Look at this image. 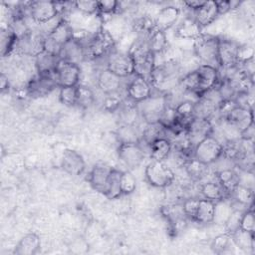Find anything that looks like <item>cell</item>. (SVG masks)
Returning a JSON list of instances; mask_svg holds the SVG:
<instances>
[{"instance_id": "obj_3", "label": "cell", "mask_w": 255, "mask_h": 255, "mask_svg": "<svg viewBox=\"0 0 255 255\" xmlns=\"http://www.w3.org/2000/svg\"><path fill=\"white\" fill-rule=\"evenodd\" d=\"M219 37L202 33L193 42V52L195 57L204 65L218 68L217 52Z\"/></svg>"}, {"instance_id": "obj_12", "label": "cell", "mask_w": 255, "mask_h": 255, "mask_svg": "<svg viewBox=\"0 0 255 255\" xmlns=\"http://www.w3.org/2000/svg\"><path fill=\"white\" fill-rule=\"evenodd\" d=\"M126 92L129 101L138 104L152 95V86L146 79L133 75L126 88Z\"/></svg>"}, {"instance_id": "obj_43", "label": "cell", "mask_w": 255, "mask_h": 255, "mask_svg": "<svg viewBox=\"0 0 255 255\" xmlns=\"http://www.w3.org/2000/svg\"><path fill=\"white\" fill-rule=\"evenodd\" d=\"M133 26V30L143 36L144 38L147 37V35L155 28V24H154V19L149 17L148 15H142L138 18H136L132 24Z\"/></svg>"}, {"instance_id": "obj_28", "label": "cell", "mask_w": 255, "mask_h": 255, "mask_svg": "<svg viewBox=\"0 0 255 255\" xmlns=\"http://www.w3.org/2000/svg\"><path fill=\"white\" fill-rule=\"evenodd\" d=\"M149 157L152 160L165 161L172 150V143L168 137H162L154 140L148 145Z\"/></svg>"}, {"instance_id": "obj_50", "label": "cell", "mask_w": 255, "mask_h": 255, "mask_svg": "<svg viewBox=\"0 0 255 255\" xmlns=\"http://www.w3.org/2000/svg\"><path fill=\"white\" fill-rule=\"evenodd\" d=\"M73 6L77 11L87 16H95L98 14V1H76L73 3Z\"/></svg>"}, {"instance_id": "obj_32", "label": "cell", "mask_w": 255, "mask_h": 255, "mask_svg": "<svg viewBox=\"0 0 255 255\" xmlns=\"http://www.w3.org/2000/svg\"><path fill=\"white\" fill-rule=\"evenodd\" d=\"M215 215V202L199 198V203L193 221L199 224H208L213 222Z\"/></svg>"}, {"instance_id": "obj_33", "label": "cell", "mask_w": 255, "mask_h": 255, "mask_svg": "<svg viewBox=\"0 0 255 255\" xmlns=\"http://www.w3.org/2000/svg\"><path fill=\"white\" fill-rule=\"evenodd\" d=\"M19 37L12 29V27H2L1 28V56H9L15 48H17Z\"/></svg>"}, {"instance_id": "obj_25", "label": "cell", "mask_w": 255, "mask_h": 255, "mask_svg": "<svg viewBox=\"0 0 255 255\" xmlns=\"http://www.w3.org/2000/svg\"><path fill=\"white\" fill-rule=\"evenodd\" d=\"M194 14L195 16L193 18L202 29L211 25L219 17L215 1H205L204 4L194 12Z\"/></svg>"}, {"instance_id": "obj_34", "label": "cell", "mask_w": 255, "mask_h": 255, "mask_svg": "<svg viewBox=\"0 0 255 255\" xmlns=\"http://www.w3.org/2000/svg\"><path fill=\"white\" fill-rule=\"evenodd\" d=\"M162 137H167V130L159 122L146 124L141 131V141L146 145H149L154 140Z\"/></svg>"}, {"instance_id": "obj_4", "label": "cell", "mask_w": 255, "mask_h": 255, "mask_svg": "<svg viewBox=\"0 0 255 255\" xmlns=\"http://www.w3.org/2000/svg\"><path fill=\"white\" fill-rule=\"evenodd\" d=\"M144 176L147 183L156 188L170 186L175 179L174 171L165 161L151 160L144 169Z\"/></svg>"}, {"instance_id": "obj_8", "label": "cell", "mask_w": 255, "mask_h": 255, "mask_svg": "<svg viewBox=\"0 0 255 255\" xmlns=\"http://www.w3.org/2000/svg\"><path fill=\"white\" fill-rule=\"evenodd\" d=\"M167 104V97L164 94L151 95L148 99L136 104L139 115L146 124L157 123L160 115Z\"/></svg>"}, {"instance_id": "obj_17", "label": "cell", "mask_w": 255, "mask_h": 255, "mask_svg": "<svg viewBox=\"0 0 255 255\" xmlns=\"http://www.w3.org/2000/svg\"><path fill=\"white\" fill-rule=\"evenodd\" d=\"M61 167L68 174L77 176L84 173L86 161L80 152L75 149L67 148L62 153Z\"/></svg>"}, {"instance_id": "obj_45", "label": "cell", "mask_w": 255, "mask_h": 255, "mask_svg": "<svg viewBox=\"0 0 255 255\" xmlns=\"http://www.w3.org/2000/svg\"><path fill=\"white\" fill-rule=\"evenodd\" d=\"M95 102V94L92 89L85 85H78L77 106L82 109L90 108Z\"/></svg>"}, {"instance_id": "obj_1", "label": "cell", "mask_w": 255, "mask_h": 255, "mask_svg": "<svg viewBox=\"0 0 255 255\" xmlns=\"http://www.w3.org/2000/svg\"><path fill=\"white\" fill-rule=\"evenodd\" d=\"M128 53L133 61L134 75L149 81L155 68V55L149 51L145 38L135 41Z\"/></svg>"}, {"instance_id": "obj_47", "label": "cell", "mask_w": 255, "mask_h": 255, "mask_svg": "<svg viewBox=\"0 0 255 255\" xmlns=\"http://www.w3.org/2000/svg\"><path fill=\"white\" fill-rule=\"evenodd\" d=\"M77 93L78 86L60 88L59 100L63 105L67 107H75L77 106Z\"/></svg>"}, {"instance_id": "obj_55", "label": "cell", "mask_w": 255, "mask_h": 255, "mask_svg": "<svg viewBox=\"0 0 255 255\" xmlns=\"http://www.w3.org/2000/svg\"><path fill=\"white\" fill-rule=\"evenodd\" d=\"M0 88L2 93L8 92L10 89V83H9L8 77L4 73H2L0 76Z\"/></svg>"}, {"instance_id": "obj_41", "label": "cell", "mask_w": 255, "mask_h": 255, "mask_svg": "<svg viewBox=\"0 0 255 255\" xmlns=\"http://www.w3.org/2000/svg\"><path fill=\"white\" fill-rule=\"evenodd\" d=\"M235 246L231 234L228 232L217 235L211 242V249L216 254H224L231 251V247Z\"/></svg>"}, {"instance_id": "obj_29", "label": "cell", "mask_w": 255, "mask_h": 255, "mask_svg": "<svg viewBox=\"0 0 255 255\" xmlns=\"http://www.w3.org/2000/svg\"><path fill=\"white\" fill-rule=\"evenodd\" d=\"M202 198L217 202L225 198H229L228 193L225 191V189L220 185V183L215 180H210L207 182H204L200 185L199 189Z\"/></svg>"}, {"instance_id": "obj_40", "label": "cell", "mask_w": 255, "mask_h": 255, "mask_svg": "<svg viewBox=\"0 0 255 255\" xmlns=\"http://www.w3.org/2000/svg\"><path fill=\"white\" fill-rule=\"evenodd\" d=\"M233 243L235 247H238L239 249L249 252L254 251V234L249 233L246 231H243L241 229H237L233 233H231Z\"/></svg>"}, {"instance_id": "obj_39", "label": "cell", "mask_w": 255, "mask_h": 255, "mask_svg": "<svg viewBox=\"0 0 255 255\" xmlns=\"http://www.w3.org/2000/svg\"><path fill=\"white\" fill-rule=\"evenodd\" d=\"M208 166L209 165L204 164L192 157L184 164L183 167L185 168V171L190 179L194 181H198L207 175Z\"/></svg>"}, {"instance_id": "obj_11", "label": "cell", "mask_w": 255, "mask_h": 255, "mask_svg": "<svg viewBox=\"0 0 255 255\" xmlns=\"http://www.w3.org/2000/svg\"><path fill=\"white\" fill-rule=\"evenodd\" d=\"M239 44L233 40L220 38L218 43V69H230L237 66V52Z\"/></svg>"}, {"instance_id": "obj_31", "label": "cell", "mask_w": 255, "mask_h": 255, "mask_svg": "<svg viewBox=\"0 0 255 255\" xmlns=\"http://www.w3.org/2000/svg\"><path fill=\"white\" fill-rule=\"evenodd\" d=\"M147 47L155 56L162 54L168 48V42L165 32L154 28L145 38Z\"/></svg>"}, {"instance_id": "obj_18", "label": "cell", "mask_w": 255, "mask_h": 255, "mask_svg": "<svg viewBox=\"0 0 255 255\" xmlns=\"http://www.w3.org/2000/svg\"><path fill=\"white\" fill-rule=\"evenodd\" d=\"M112 168L113 167L103 163L96 164L92 167V169L88 173V181L94 190L105 195L108 178Z\"/></svg>"}, {"instance_id": "obj_5", "label": "cell", "mask_w": 255, "mask_h": 255, "mask_svg": "<svg viewBox=\"0 0 255 255\" xmlns=\"http://www.w3.org/2000/svg\"><path fill=\"white\" fill-rule=\"evenodd\" d=\"M65 9L64 2L32 1L29 5V13L37 24H47L59 17Z\"/></svg>"}, {"instance_id": "obj_21", "label": "cell", "mask_w": 255, "mask_h": 255, "mask_svg": "<svg viewBox=\"0 0 255 255\" xmlns=\"http://www.w3.org/2000/svg\"><path fill=\"white\" fill-rule=\"evenodd\" d=\"M73 33L74 29L71 23L66 18L61 17L56 26L46 36L63 49V46L73 38Z\"/></svg>"}, {"instance_id": "obj_35", "label": "cell", "mask_w": 255, "mask_h": 255, "mask_svg": "<svg viewBox=\"0 0 255 255\" xmlns=\"http://www.w3.org/2000/svg\"><path fill=\"white\" fill-rule=\"evenodd\" d=\"M253 196L252 188L239 183L229 194V199L236 204L249 207L253 205Z\"/></svg>"}, {"instance_id": "obj_13", "label": "cell", "mask_w": 255, "mask_h": 255, "mask_svg": "<svg viewBox=\"0 0 255 255\" xmlns=\"http://www.w3.org/2000/svg\"><path fill=\"white\" fill-rule=\"evenodd\" d=\"M197 74H198V81H199V87H198V98L204 95L205 93L209 92L210 90L216 88L220 82V73L219 69L210 66V65H204L201 64L196 68Z\"/></svg>"}, {"instance_id": "obj_14", "label": "cell", "mask_w": 255, "mask_h": 255, "mask_svg": "<svg viewBox=\"0 0 255 255\" xmlns=\"http://www.w3.org/2000/svg\"><path fill=\"white\" fill-rule=\"evenodd\" d=\"M57 86L54 75H38L32 78L27 87L26 93L33 98H40L49 95Z\"/></svg>"}, {"instance_id": "obj_36", "label": "cell", "mask_w": 255, "mask_h": 255, "mask_svg": "<svg viewBox=\"0 0 255 255\" xmlns=\"http://www.w3.org/2000/svg\"><path fill=\"white\" fill-rule=\"evenodd\" d=\"M142 131V130H141ZM141 131L135 125L123 124L117 130V137L120 143L128 142H140Z\"/></svg>"}, {"instance_id": "obj_10", "label": "cell", "mask_w": 255, "mask_h": 255, "mask_svg": "<svg viewBox=\"0 0 255 255\" xmlns=\"http://www.w3.org/2000/svg\"><path fill=\"white\" fill-rule=\"evenodd\" d=\"M118 155L124 164L131 170L142 163L145 153L141 142H128L119 144Z\"/></svg>"}, {"instance_id": "obj_52", "label": "cell", "mask_w": 255, "mask_h": 255, "mask_svg": "<svg viewBox=\"0 0 255 255\" xmlns=\"http://www.w3.org/2000/svg\"><path fill=\"white\" fill-rule=\"evenodd\" d=\"M254 49L248 45H239L237 52V66L244 65L253 60Z\"/></svg>"}, {"instance_id": "obj_27", "label": "cell", "mask_w": 255, "mask_h": 255, "mask_svg": "<svg viewBox=\"0 0 255 255\" xmlns=\"http://www.w3.org/2000/svg\"><path fill=\"white\" fill-rule=\"evenodd\" d=\"M60 57L49 54L45 51L35 57V66L38 75H54Z\"/></svg>"}, {"instance_id": "obj_2", "label": "cell", "mask_w": 255, "mask_h": 255, "mask_svg": "<svg viewBox=\"0 0 255 255\" xmlns=\"http://www.w3.org/2000/svg\"><path fill=\"white\" fill-rule=\"evenodd\" d=\"M115 46L116 40L112 33L106 28L101 27L94 32L91 40L84 48L86 58L96 60L108 56L115 50Z\"/></svg>"}, {"instance_id": "obj_53", "label": "cell", "mask_w": 255, "mask_h": 255, "mask_svg": "<svg viewBox=\"0 0 255 255\" xmlns=\"http://www.w3.org/2000/svg\"><path fill=\"white\" fill-rule=\"evenodd\" d=\"M122 98L118 94L113 95H107V97L104 100V109L108 112H115L120 109V107L123 104Z\"/></svg>"}, {"instance_id": "obj_38", "label": "cell", "mask_w": 255, "mask_h": 255, "mask_svg": "<svg viewBox=\"0 0 255 255\" xmlns=\"http://www.w3.org/2000/svg\"><path fill=\"white\" fill-rule=\"evenodd\" d=\"M177 115L178 123L186 129L190 122L194 119V102L189 100H183L174 106Z\"/></svg>"}, {"instance_id": "obj_9", "label": "cell", "mask_w": 255, "mask_h": 255, "mask_svg": "<svg viewBox=\"0 0 255 255\" xmlns=\"http://www.w3.org/2000/svg\"><path fill=\"white\" fill-rule=\"evenodd\" d=\"M54 77L58 88L78 86L81 78V67L78 64L60 59Z\"/></svg>"}, {"instance_id": "obj_6", "label": "cell", "mask_w": 255, "mask_h": 255, "mask_svg": "<svg viewBox=\"0 0 255 255\" xmlns=\"http://www.w3.org/2000/svg\"><path fill=\"white\" fill-rule=\"evenodd\" d=\"M223 144L213 134L206 136L193 147V158L210 165L221 158Z\"/></svg>"}, {"instance_id": "obj_51", "label": "cell", "mask_w": 255, "mask_h": 255, "mask_svg": "<svg viewBox=\"0 0 255 255\" xmlns=\"http://www.w3.org/2000/svg\"><path fill=\"white\" fill-rule=\"evenodd\" d=\"M198 203H199V198L190 197V198L185 199L181 204V208H182V212H183L184 216L186 218L190 219L191 221H193V219H194Z\"/></svg>"}, {"instance_id": "obj_15", "label": "cell", "mask_w": 255, "mask_h": 255, "mask_svg": "<svg viewBox=\"0 0 255 255\" xmlns=\"http://www.w3.org/2000/svg\"><path fill=\"white\" fill-rule=\"evenodd\" d=\"M190 144L194 147L200 140L213 134V125L208 119L194 118L185 129Z\"/></svg>"}, {"instance_id": "obj_42", "label": "cell", "mask_w": 255, "mask_h": 255, "mask_svg": "<svg viewBox=\"0 0 255 255\" xmlns=\"http://www.w3.org/2000/svg\"><path fill=\"white\" fill-rule=\"evenodd\" d=\"M121 9V2L116 0H102L98 1L97 16L103 21L106 17H112Z\"/></svg>"}, {"instance_id": "obj_19", "label": "cell", "mask_w": 255, "mask_h": 255, "mask_svg": "<svg viewBox=\"0 0 255 255\" xmlns=\"http://www.w3.org/2000/svg\"><path fill=\"white\" fill-rule=\"evenodd\" d=\"M96 82L98 88L107 96L120 92L123 79L105 68L99 73Z\"/></svg>"}, {"instance_id": "obj_54", "label": "cell", "mask_w": 255, "mask_h": 255, "mask_svg": "<svg viewBox=\"0 0 255 255\" xmlns=\"http://www.w3.org/2000/svg\"><path fill=\"white\" fill-rule=\"evenodd\" d=\"M216 2V6H217V10H218V14L220 15H224L226 13H228L229 11H231L230 8V1L227 0H221V1H215Z\"/></svg>"}, {"instance_id": "obj_26", "label": "cell", "mask_w": 255, "mask_h": 255, "mask_svg": "<svg viewBox=\"0 0 255 255\" xmlns=\"http://www.w3.org/2000/svg\"><path fill=\"white\" fill-rule=\"evenodd\" d=\"M60 58L62 60L80 65L86 59L85 49L78 41L72 38L63 46Z\"/></svg>"}, {"instance_id": "obj_30", "label": "cell", "mask_w": 255, "mask_h": 255, "mask_svg": "<svg viewBox=\"0 0 255 255\" xmlns=\"http://www.w3.org/2000/svg\"><path fill=\"white\" fill-rule=\"evenodd\" d=\"M215 179L220 183V185L225 189L228 195L231 191L240 183L239 173L230 167L222 168L215 172Z\"/></svg>"}, {"instance_id": "obj_49", "label": "cell", "mask_w": 255, "mask_h": 255, "mask_svg": "<svg viewBox=\"0 0 255 255\" xmlns=\"http://www.w3.org/2000/svg\"><path fill=\"white\" fill-rule=\"evenodd\" d=\"M121 188L123 195L131 194L136 188V179L130 170H123L121 177Z\"/></svg>"}, {"instance_id": "obj_48", "label": "cell", "mask_w": 255, "mask_h": 255, "mask_svg": "<svg viewBox=\"0 0 255 255\" xmlns=\"http://www.w3.org/2000/svg\"><path fill=\"white\" fill-rule=\"evenodd\" d=\"M239 229L254 234V232H255V217H254L253 205L249 206L247 209H245L243 211L241 218H240Z\"/></svg>"}, {"instance_id": "obj_7", "label": "cell", "mask_w": 255, "mask_h": 255, "mask_svg": "<svg viewBox=\"0 0 255 255\" xmlns=\"http://www.w3.org/2000/svg\"><path fill=\"white\" fill-rule=\"evenodd\" d=\"M106 69L122 79L134 75L133 61L128 52L112 51L106 60Z\"/></svg>"}, {"instance_id": "obj_44", "label": "cell", "mask_w": 255, "mask_h": 255, "mask_svg": "<svg viewBox=\"0 0 255 255\" xmlns=\"http://www.w3.org/2000/svg\"><path fill=\"white\" fill-rule=\"evenodd\" d=\"M179 85L183 88L184 91L197 96L199 81H198V74L196 69L186 73L182 78H180ZM197 99H198V96H197Z\"/></svg>"}, {"instance_id": "obj_23", "label": "cell", "mask_w": 255, "mask_h": 255, "mask_svg": "<svg viewBox=\"0 0 255 255\" xmlns=\"http://www.w3.org/2000/svg\"><path fill=\"white\" fill-rule=\"evenodd\" d=\"M201 26L196 22L194 18H184L175 28L174 35L177 38L184 40H195L202 34Z\"/></svg>"}, {"instance_id": "obj_37", "label": "cell", "mask_w": 255, "mask_h": 255, "mask_svg": "<svg viewBox=\"0 0 255 255\" xmlns=\"http://www.w3.org/2000/svg\"><path fill=\"white\" fill-rule=\"evenodd\" d=\"M123 170L112 168L108 183H107V189L105 192V196L109 199H117L123 195L122 188H121V177H122Z\"/></svg>"}, {"instance_id": "obj_24", "label": "cell", "mask_w": 255, "mask_h": 255, "mask_svg": "<svg viewBox=\"0 0 255 255\" xmlns=\"http://www.w3.org/2000/svg\"><path fill=\"white\" fill-rule=\"evenodd\" d=\"M41 249V239L36 233L24 235L14 248L15 255H35Z\"/></svg>"}, {"instance_id": "obj_16", "label": "cell", "mask_w": 255, "mask_h": 255, "mask_svg": "<svg viewBox=\"0 0 255 255\" xmlns=\"http://www.w3.org/2000/svg\"><path fill=\"white\" fill-rule=\"evenodd\" d=\"M223 120L238 133L254 125L252 109H246L238 106L229 112V114Z\"/></svg>"}, {"instance_id": "obj_56", "label": "cell", "mask_w": 255, "mask_h": 255, "mask_svg": "<svg viewBox=\"0 0 255 255\" xmlns=\"http://www.w3.org/2000/svg\"><path fill=\"white\" fill-rule=\"evenodd\" d=\"M205 1H186L183 3V5H185L188 9L192 10L193 12L197 11L203 4H204Z\"/></svg>"}, {"instance_id": "obj_22", "label": "cell", "mask_w": 255, "mask_h": 255, "mask_svg": "<svg viewBox=\"0 0 255 255\" xmlns=\"http://www.w3.org/2000/svg\"><path fill=\"white\" fill-rule=\"evenodd\" d=\"M220 103L221 101H218L205 93L194 102V118L210 120L213 114L217 112V108Z\"/></svg>"}, {"instance_id": "obj_20", "label": "cell", "mask_w": 255, "mask_h": 255, "mask_svg": "<svg viewBox=\"0 0 255 255\" xmlns=\"http://www.w3.org/2000/svg\"><path fill=\"white\" fill-rule=\"evenodd\" d=\"M179 16L180 9L178 7L173 5H167L157 12L154 18L155 28L165 32L177 22Z\"/></svg>"}, {"instance_id": "obj_46", "label": "cell", "mask_w": 255, "mask_h": 255, "mask_svg": "<svg viewBox=\"0 0 255 255\" xmlns=\"http://www.w3.org/2000/svg\"><path fill=\"white\" fill-rule=\"evenodd\" d=\"M158 122L166 128V130H170L173 127H175L178 123V119H177V115H176L174 106H171L167 102L165 108L163 109V111L160 115Z\"/></svg>"}]
</instances>
